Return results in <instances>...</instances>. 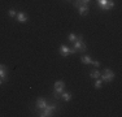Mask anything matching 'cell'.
Returning <instances> with one entry per match:
<instances>
[{
  "mask_svg": "<svg viewBox=\"0 0 122 117\" xmlns=\"http://www.w3.org/2000/svg\"><path fill=\"white\" fill-rule=\"evenodd\" d=\"M57 105L56 104H47L46 105V108H43V109L39 111V115L40 117H48V116H52L53 115V112L56 111Z\"/></svg>",
  "mask_w": 122,
  "mask_h": 117,
  "instance_id": "cell-1",
  "label": "cell"
},
{
  "mask_svg": "<svg viewBox=\"0 0 122 117\" xmlns=\"http://www.w3.org/2000/svg\"><path fill=\"white\" fill-rule=\"evenodd\" d=\"M73 48L75 51H79V52H85L86 51V44L83 42V37L82 35H77V39L73 42Z\"/></svg>",
  "mask_w": 122,
  "mask_h": 117,
  "instance_id": "cell-2",
  "label": "cell"
},
{
  "mask_svg": "<svg viewBox=\"0 0 122 117\" xmlns=\"http://www.w3.org/2000/svg\"><path fill=\"white\" fill-rule=\"evenodd\" d=\"M114 77H116L114 73H113L109 68L104 69V72H101V74H100V80L103 81V82H107V83L112 82L113 80H114Z\"/></svg>",
  "mask_w": 122,
  "mask_h": 117,
  "instance_id": "cell-3",
  "label": "cell"
},
{
  "mask_svg": "<svg viewBox=\"0 0 122 117\" xmlns=\"http://www.w3.org/2000/svg\"><path fill=\"white\" fill-rule=\"evenodd\" d=\"M64 89H65V83L62 81H57L55 82V86H53V91H55V98L60 99L61 98V94H62Z\"/></svg>",
  "mask_w": 122,
  "mask_h": 117,
  "instance_id": "cell-4",
  "label": "cell"
},
{
  "mask_svg": "<svg viewBox=\"0 0 122 117\" xmlns=\"http://www.w3.org/2000/svg\"><path fill=\"white\" fill-rule=\"evenodd\" d=\"M59 52H60V55L62 57H66V56H69V55H71V53H75V49L74 48H69L68 46H65V44H61L60 46V48H59Z\"/></svg>",
  "mask_w": 122,
  "mask_h": 117,
  "instance_id": "cell-5",
  "label": "cell"
},
{
  "mask_svg": "<svg viewBox=\"0 0 122 117\" xmlns=\"http://www.w3.org/2000/svg\"><path fill=\"white\" fill-rule=\"evenodd\" d=\"M97 4L103 11H109L114 7V3L112 0H97Z\"/></svg>",
  "mask_w": 122,
  "mask_h": 117,
  "instance_id": "cell-6",
  "label": "cell"
},
{
  "mask_svg": "<svg viewBox=\"0 0 122 117\" xmlns=\"http://www.w3.org/2000/svg\"><path fill=\"white\" fill-rule=\"evenodd\" d=\"M47 100H46L44 98H38L36 99V109H43V108H46V105H47Z\"/></svg>",
  "mask_w": 122,
  "mask_h": 117,
  "instance_id": "cell-7",
  "label": "cell"
},
{
  "mask_svg": "<svg viewBox=\"0 0 122 117\" xmlns=\"http://www.w3.org/2000/svg\"><path fill=\"white\" fill-rule=\"evenodd\" d=\"M0 78L3 81H7L8 80V74H7V66L0 64Z\"/></svg>",
  "mask_w": 122,
  "mask_h": 117,
  "instance_id": "cell-8",
  "label": "cell"
},
{
  "mask_svg": "<svg viewBox=\"0 0 122 117\" xmlns=\"http://www.w3.org/2000/svg\"><path fill=\"white\" fill-rule=\"evenodd\" d=\"M16 18H17V21H18V22L25 23L26 21H27V14L24 13V12H20V13H17Z\"/></svg>",
  "mask_w": 122,
  "mask_h": 117,
  "instance_id": "cell-9",
  "label": "cell"
},
{
  "mask_svg": "<svg viewBox=\"0 0 122 117\" xmlns=\"http://www.w3.org/2000/svg\"><path fill=\"white\" fill-rule=\"evenodd\" d=\"M78 11H79L81 16H87V14H88V5H87V4L82 5V7L78 8Z\"/></svg>",
  "mask_w": 122,
  "mask_h": 117,
  "instance_id": "cell-10",
  "label": "cell"
},
{
  "mask_svg": "<svg viewBox=\"0 0 122 117\" xmlns=\"http://www.w3.org/2000/svg\"><path fill=\"white\" fill-rule=\"evenodd\" d=\"M73 98V95H71L70 92H66V91H62V94H61V99H64L65 101H69L70 99Z\"/></svg>",
  "mask_w": 122,
  "mask_h": 117,
  "instance_id": "cell-11",
  "label": "cell"
},
{
  "mask_svg": "<svg viewBox=\"0 0 122 117\" xmlns=\"http://www.w3.org/2000/svg\"><path fill=\"white\" fill-rule=\"evenodd\" d=\"M100 74H101V73L99 72L97 69H94V70H91V73H90V77L96 80V78H100Z\"/></svg>",
  "mask_w": 122,
  "mask_h": 117,
  "instance_id": "cell-12",
  "label": "cell"
},
{
  "mask_svg": "<svg viewBox=\"0 0 122 117\" xmlns=\"http://www.w3.org/2000/svg\"><path fill=\"white\" fill-rule=\"evenodd\" d=\"M81 61H82L83 64H91L92 63V58L90 56H87V55H85V56L81 57Z\"/></svg>",
  "mask_w": 122,
  "mask_h": 117,
  "instance_id": "cell-13",
  "label": "cell"
},
{
  "mask_svg": "<svg viewBox=\"0 0 122 117\" xmlns=\"http://www.w3.org/2000/svg\"><path fill=\"white\" fill-rule=\"evenodd\" d=\"M95 89H100L101 86H103V81L100 80V78H96V82H95Z\"/></svg>",
  "mask_w": 122,
  "mask_h": 117,
  "instance_id": "cell-14",
  "label": "cell"
},
{
  "mask_svg": "<svg viewBox=\"0 0 122 117\" xmlns=\"http://www.w3.org/2000/svg\"><path fill=\"white\" fill-rule=\"evenodd\" d=\"M82 5H85L82 0H75V1H74V7L75 8H79V7H82Z\"/></svg>",
  "mask_w": 122,
  "mask_h": 117,
  "instance_id": "cell-15",
  "label": "cell"
},
{
  "mask_svg": "<svg viewBox=\"0 0 122 117\" xmlns=\"http://www.w3.org/2000/svg\"><path fill=\"white\" fill-rule=\"evenodd\" d=\"M8 16H9V17H16L17 16V12L14 9H9V11H8Z\"/></svg>",
  "mask_w": 122,
  "mask_h": 117,
  "instance_id": "cell-16",
  "label": "cell"
},
{
  "mask_svg": "<svg viewBox=\"0 0 122 117\" xmlns=\"http://www.w3.org/2000/svg\"><path fill=\"white\" fill-rule=\"evenodd\" d=\"M68 39H69V40H70V42H71V43H73V42H74V40H75V39H77V35H75V34H73V33H71V34H69V37H68Z\"/></svg>",
  "mask_w": 122,
  "mask_h": 117,
  "instance_id": "cell-17",
  "label": "cell"
},
{
  "mask_svg": "<svg viewBox=\"0 0 122 117\" xmlns=\"http://www.w3.org/2000/svg\"><path fill=\"white\" fill-rule=\"evenodd\" d=\"M92 65H94V66H96V68H97V66H100V63H99V61H94V60H92Z\"/></svg>",
  "mask_w": 122,
  "mask_h": 117,
  "instance_id": "cell-18",
  "label": "cell"
},
{
  "mask_svg": "<svg viewBox=\"0 0 122 117\" xmlns=\"http://www.w3.org/2000/svg\"><path fill=\"white\" fill-rule=\"evenodd\" d=\"M82 1H83V4H87V5H88V3L91 1V0H82Z\"/></svg>",
  "mask_w": 122,
  "mask_h": 117,
  "instance_id": "cell-19",
  "label": "cell"
},
{
  "mask_svg": "<svg viewBox=\"0 0 122 117\" xmlns=\"http://www.w3.org/2000/svg\"><path fill=\"white\" fill-rule=\"evenodd\" d=\"M1 85H3V80L0 78V86H1Z\"/></svg>",
  "mask_w": 122,
  "mask_h": 117,
  "instance_id": "cell-20",
  "label": "cell"
}]
</instances>
